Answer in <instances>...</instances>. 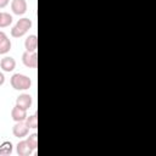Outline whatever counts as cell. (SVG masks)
Returning a JSON list of instances; mask_svg holds the SVG:
<instances>
[{
    "label": "cell",
    "instance_id": "obj_7",
    "mask_svg": "<svg viewBox=\"0 0 156 156\" xmlns=\"http://www.w3.org/2000/svg\"><path fill=\"white\" fill-rule=\"evenodd\" d=\"M0 68L4 72H12L16 68V60L11 56H5L0 60Z\"/></svg>",
    "mask_w": 156,
    "mask_h": 156
},
{
    "label": "cell",
    "instance_id": "obj_6",
    "mask_svg": "<svg viewBox=\"0 0 156 156\" xmlns=\"http://www.w3.org/2000/svg\"><path fill=\"white\" fill-rule=\"evenodd\" d=\"M33 151L34 150L29 146L27 140H21L16 145V152H17L18 156H29V155L33 154Z\"/></svg>",
    "mask_w": 156,
    "mask_h": 156
},
{
    "label": "cell",
    "instance_id": "obj_3",
    "mask_svg": "<svg viewBox=\"0 0 156 156\" xmlns=\"http://www.w3.org/2000/svg\"><path fill=\"white\" fill-rule=\"evenodd\" d=\"M22 62L28 68H35L38 66V55H37V51H33V52L24 51L22 54Z\"/></svg>",
    "mask_w": 156,
    "mask_h": 156
},
{
    "label": "cell",
    "instance_id": "obj_5",
    "mask_svg": "<svg viewBox=\"0 0 156 156\" xmlns=\"http://www.w3.org/2000/svg\"><path fill=\"white\" fill-rule=\"evenodd\" d=\"M11 10L17 16L24 15L27 12V1L26 0H12L11 1Z\"/></svg>",
    "mask_w": 156,
    "mask_h": 156
},
{
    "label": "cell",
    "instance_id": "obj_15",
    "mask_svg": "<svg viewBox=\"0 0 156 156\" xmlns=\"http://www.w3.org/2000/svg\"><path fill=\"white\" fill-rule=\"evenodd\" d=\"M27 143L29 144V146H30L33 150H35L37 146H38V134H37V133L29 134V136L27 138Z\"/></svg>",
    "mask_w": 156,
    "mask_h": 156
},
{
    "label": "cell",
    "instance_id": "obj_9",
    "mask_svg": "<svg viewBox=\"0 0 156 156\" xmlns=\"http://www.w3.org/2000/svg\"><path fill=\"white\" fill-rule=\"evenodd\" d=\"M27 110L15 105L11 110V118L15 121V122H21V121H24L27 118Z\"/></svg>",
    "mask_w": 156,
    "mask_h": 156
},
{
    "label": "cell",
    "instance_id": "obj_2",
    "mask_svg": "<svg viewBox=\"0 0 156 156\" xmlns=\"http://www.w3.org/2000/svg\"><path fill=\"white\" fill-rule=\"evenodd\" d=\"M30 27H32V21L28 17H22L11 28V35L13 38H21L30 29Z\"/></svg>",
    "mask_w": 156,
    "mask_h": 156
},
{
    "label": "cell",
    "instance_id": "obj_11",
    "mask_svg": "<svg viewBox=\"0 0 156 156\" xmlns=\"http://www.w3.org/2000/svg\"><path fill=\"white\" fill-rule=\"evenodd\" d=\"M24 48H26V51H29V52L37 51V48H38V37L35 34L28 35L26 38V40H24Z\"/></svg>",
    "mask_w": 156,
    "mask_h": 156
},
{
    "label": "cell",
    "instance_id": "obj_8",
    "mask_svg": "<svg viewBox=\"0 0 156 156\" xmlns=\"http://www.w3.org/2000/svg\"><path fill=\"white\" fill-rule=\"evenodd\" d=\"M32 102H33L32 96L29 94H26V93L20 94L17 96V99H16V105L22 107V108H24V110H28L32 106Z\"/></svg>",
    "mask_w": 156,
    "mask_h": 156
},
{
    "label": "cell",
    "instance_id": "obj_13",
    "mask_svg": "<svg viewBox=\"0 0 156 156\" xmlns=\"http://www.w3.org/2000/svg\"><path fill=\"white\" fill-rule=\"evenodd\" d=\"M12 23V16L9 12H0V28L9 27Z\"/></svg>",
    "mask_w": 156,
    "mask_h": 156
},
{
    "label": "cell",
    "instance_id": "obj_17",
    "mask_svg": "<svg viewBox=\"0 0 156 156\" xmlns=\"http://www.w3.org/2000/svg\"><path fill=\"white\" fill-rule=\"evenodd\" d=\"M4 83H5V76H4L2 72H0V87H1Z\"/></svg>",
    "mask_w": 156,
    "mask_h": 156
},
{
    "label": "cell",
    "instance_id": "obj_10",
    "mask_svg": "<svg viewBox=\"0 0 156 156\" xmlns=\"http://www.w3.org/2000/svg\"><path fill=\"white\" fill-rule=\"evenodd\" d=\"M11 50V40L5 32L0 30V55H5Z\"/></svg>",
    "mask_w": 156,
    "mask_h": 156
},
{
    "label": "cell",
    "instance_id": "obj_12",
    "mask_svg": "<svg viewBox=\"0 0 156 156\" xmlns=\"http://www.w3.org/2000/svg\"><path fill=\"white\" fill-rule=\"evenodd\" d=\"M13 150V145L11 141H4L2 144H0V156H9L12 154Z\"/></svg>",
    "mask_w": 156,
    "mask_h": 156
},
{
    "label": "cell",
    "instance_id": "obj_1",
    "mask_svg": "<svg viewBox=\"0 0 156 156\" xmlns=\"http://www.w3.org/2000/svg\"><path fill=\"white\" fill-rule=\"evenodd\" d=\"M11 87L15 90H27L30 88L32 85V80L28 76L22 74V73H15L12 74L11 79H10Z\"/></svg>",
    "mask_w": 156,
    "mask_h": 156
},
{
    "label": "cell",
    "instance_id": "obj_16",
    "mask_svg": "<svg viewBox=\"0 0 156 156\" xmlns=\"http://www.w3.org/2000/svg\"><path fill=\"white\" fill-rule=\"evenodd\" d=\"M9 2H10V0H0V9L6 7L9 5Z\"/></svg>",
    "mask_w": 156,
    "mask_h": 156
},
{
    "label": "cell",
    "instance_id": "obj_14",
    "mask_svg": "<svg viewBox=\"0 0 156 156\" xmlns=\"http://www.w3.org/2000/svg\"><path fill=\"white\" fill-rule=\"evenodd\" d=\"M24 122H26V124H27V127L29 129H37L38 128V116H37V113H33L30 116H27V118L24 119Z\"/></svg>",
    "mask_w": 156,
    "mask_h": 156
},
{
    "label": "cell",
    "instance_id": "obj_4",
    "mask_svg": "<svg viewBox=\"0 0 156 156\" xmlns=\"http://www.w3.org/2000/svg\"><path fill=\"white\" fill-rule=\"evenodd\" d=\"M28 132H29V128L27 127L26 122L24 121H21V122H16L15 126L12 127V133L16 138H24L28 135Z\"/></svg>",
    "mask_w": 156,
    "mask_h": 156
}]
</instances>
